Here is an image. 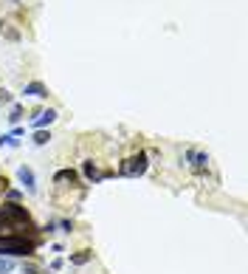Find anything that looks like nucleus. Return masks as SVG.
<instances>
[{
    "mask_svg": "<svg viewBox=\"0 0 248 274\" xmlns=\"http://www.w3.org/2000/svg\"><path fill=\"white\" fill-rule=\"evenodd\" d=\"M34 252V243L23 238H0V255H31Z\"/></svg>",
    "mask_w": 248,
    "mask_h": 274,
    "instance_id": "obj_1",
    "label": "nucleus"
},
{
    "mask_svg": "<svg viewBox=\"0 0 248 274\" xmlns=\"http://www.w3.org/2000/svg\"><path fill=\"white\" fill-rule=\"evenodd\" d=\"M147 172V153H139V156H130L124 164H121V176L135 178V176H144Z\"/></svg>",
    "mask_w": 248,
    "mask_h": 274,
    "instance_id": "obj_2",
    "label": "nucleus"
},
{
    "mask_svg": "<svg viewBox=\"0 0 248 274\" xmlns=\"http://www.w3.org/2000/svg\"><path fill=\"white\" fill-rule=\"evenodd\" d=\"M0 218H3V220H6V218L25 220V223H29V212H25V207H20V204H6V207L0 209Z\"/></svg>",
    "mask_w": 248,
    "mask_h": 274,
    "instance_id": "obj_3",
    "label": "nucleus"
},
{
    "mask_svg": "<svg viewBox=\"0 0 248 274\" xmlns=\"http://www.w3.org/2000/svg\"><path fill=\"white\" fill-rule=\"evenodd\" d=\"M17 178L29 192H37V181H34V170H31V167H25V164L17 167Z\"/></svg>",
    "mask_w": 248,
    "mask_h": 274,
    "instance_id": "obj_4",
    "label": "nucleus"
},
{
    "mask_svg": "<svg viewBox=\"0 0 248 274\" xmlns=\"http://www.w3.org/2000/svg\"><path fill=\"white\" fill-rule=\"evenodd\" d=\"M186 159L192 161V170H195V172H203V170H206V164H209V156H206L203 150H189V153H186Z\"/></svg>",
    "mask_w": 248,
    "mask_h": 274,
    "instance_id": "obj_5",
    "label": "nucleus"
},
{
    "mask_svg": "<svg viewBox=\"0 0 248 274\" xmlns=\"http://www.w3.org/2000/svg\"><path fill=\"white\" fill-rule=\"evenodd\" d=\"M54 119H57V110H43V113H40V116L34 119V122H31V128L40 130V128H45V124H51Z\"/></svg>",
    "mask_w": 248,
    "mask_h": 274,
    "instance_id": "obj_6",
    "label": "nucleus"
},
{
    "mask_svg": "<svg viewBox=\"0 0 248 274\" xmlns=\"http://www.w3.org/2000/svg\"><path fill=\"white\" fill-rule=\"evenodd\" d=\"M23 93H29V96H48V88H45L43 82H29Z\"/></svg>",
    "mask_w": 248,
    "mask_h": 274,
    "instance_id": "obj_7",
    "label": "nucleus"
},
{
    "mask_svg": "<svg viewBox=\"0 0 248 274\" xmlns=\"http://www.w3.org/2000/svg\"><path fill=\"white\" fill-rule=\"evenodd\" d=\"M82 170H85V176L91 178V181H102V178H104L102 172L96 170V164H93V161H85V164H82Z\"/></svg>",
    "mask_w": 248,
    "mask_h": 274,
    "instance_id": "obj_8",
    "label": "nucleus"
},
{
    "mask_svg": "<svg viewBox=\"0 0 248 274\" xmlns=\"http://www.w3.org/2000/svg\"><path fill=\"white\" fill-rule=\"evenodd\" d=\"M14 271V260L12 257H0V274H12Z\"/></svg>",
    "mask_w": 248,
    "mask_h": 274,
    "instance_id": "obj_9",
    "label": "nucleus"
},
{
    "mask_svg": "<svg viewBox=\"0 0 248 274\" xmlns=\"http://www.w3.org/2000/svg\"><path fill=\"white\" fill-rule=\"evenodd\" d=\"M88 260H91V252H79V255H73V257H71L73 266H85Z\"/></svg>",
    "mask_w": 248,
    "mask_h": 274,
    "instance_id": "obj_10",
    "label": "nucleus"
},
{
    "mask_svg": "<svg viewBox=\"0 0 248 274\" xmlns=\"http://www.w3.org/2000/svg\"><path fill=\"white\" fill-rule=\"evenodd\" d=\"M73 178H76V172H73V170H60L54 176V181H73Z\"/></svg>",
    "mask_w": 248,
    "mask_h": 274,
    "instance_id": "obj_11",
    "label": "nucleus"
},
{
    "mask_svg": "<svg viewBox=\"0 0 248 274\" xmlns=\"http://www.w3.org/2000/svg\"><path fill=\"white\" fill-rule=\"evenodd\" d=\"M3 144H6V147H17V144H20V141H17V133L3 136V139H0V147H3Z\"/></svg>",
    "mask_w": 248,
    "mask_h": 274,
    "instance_id": "obj_12",
    "label": "nucleus"
},
{
    "mask_svg": "<svg viewBox=\"0 0 248 274\" xmlns=\"http://www.w3.org/2000/svg\"><path fill=\"white\" fill-rule=\"evenodd\" d=\"M48 139H51V136L45 133V130H37V133H34V144H40V147L48 144Z\"/></svg>",
    "mask_w": 248,
    "mask_h": 274,
    "instance_id": "obj_13",
    "label": "nucleus"
},
{
    "mask_svg": "<svg viewBox=\"0 0 248 274\" xmlns=\"http://www.w3.org/2000/svg\"><path fill=\"white\" fill-rule=\"evenodd\" d=\"M20 116H23V110H20V105H17V108L12 110V116H9V119H12V122H20Z\"/></svg>",
    "mask_w": 248,
    "mask_h": 274,
    "instance_id": "obj_14",
    "label": "nucleus"
},
{
    "mask_svg": "<svg viewBox=\"0 0 248 274\" xmlns=\"http://www.w3.org/2000/svg\"><path fill=\"white\" fill-rule=\"evenodd\" d=\"M9 229H12V226H9L6 220H3V223H0V235H3V238H6V235H9Z\"/></svg>",
    "mask_w": 248,
    "mask_h": 274,
    "instance_id": "obj_15",
    "label": "nucleus"
},
{
    "mask_svg": "<svg viewBox=\"0 0 248 274\" xmlns=\"http://www.w3.org/2000/svg\"><path fill=\"white\" fill-rule=\"evenodd\" d=\"M23 271H25V274H40V271H37L34 266H31V263H29V266H25V263H23Z\"/></svg>",
    "mask_w": 248,
    "mask_h": 274,
    "instance_id": "obj_16",
    "label": "nucleus"
},
{
    "mask_svg": "<svg viewBox=\"0 0 248 274\" xmlns=\"http://www.w3.org/2000/svg\"><path fill=\"white\" fill-rule=\"evenodd\" d=\"M60 226H62V232H71V229H73V223H71V220H62Z\"/></svg>",
    "mask_w": 248,
    "mask_h": 274,
    "instance_id": "obj_17",
    "label": "nucleus"
}]
</instances>
